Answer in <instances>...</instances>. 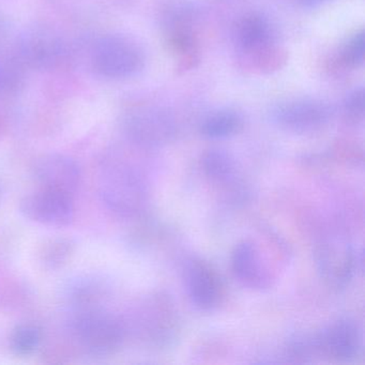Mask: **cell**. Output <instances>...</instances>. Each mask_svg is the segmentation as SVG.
Masks as SVG:
<instances>
[{
    "mask_svg": "<svg viewBox=\"0 0 365 365\" xmlns=\"http://www.w3.org/2000/svg\"><path fill=\"white\" fill-rule=\"evenodd\" d=\"M146 63L142 46L123 35H108L93 46L91 66L99 76L112 80H123L136 76Z\"/></svg>",
    "mask_w": 365,
    "mask_h": 365,
    "instance_id": "obj_1",
    "label": "cell"
},
{
    "mask_svg": "<svg viewBox=\"0 0 365 365\" xmlns=\"http://www.w3.org/2000/svg\"><path fill=\"white\" fill-rule=\"evenodd\" d=\"M99 193L106 207L123 217H132L140 212L146 200L142 179L123 164H113L103 170Z\"/></svg>",
    "mask_w": 365,
    "mask_h": 365,
    "instance_id": "obj_2",
    "label": "cell"
},
{
    "mask_svg": "<svg viewBox=\"0 0 365 365\" xmlns=\"http://www.w3.org/2000/svg\"><path fill=\"white\" fill-rule=\"evenodd\" d=\"M74 334L89 351L110 354L116 351L123 341V324L99 307L76 312L72 322Z\"/></svg>",
    "mask_w": 365,
    "mask_h": 365,
    "instance_id": "obj_3",
    "label": "cell"
},
{
    "mask_svg": "<svg viewBox=\"0 0 365 365\" xmlns=\"http://www.w3.org/2000/svg\"><path fill=\"white\" fill-rule=\"evenodd\" d=\"M125 136L142 147L168 144L177 133L176 119L172 113L159 106H138L125 113L123 119Z\"/></svg>",
    "mask_w": 365,
    "mask_h": 365,
    "instance_id": "obj_4",
    "label": "cell"
},
{
    "mask_svg": "<svg viewBox=\"0 0 365 365\" xmlns=\"http://www.w3.org/2000/svg\"><path fill=\"white\" fill-rule=\"evenodd\" d=\"M270 116L279 129L296 134L313 133L330 123L332 108L322 100L300 98L277 104Z\"/></svg>",
    "mask_w": 365,
    "mask_h": 365,
    "instance_id": "obj_5",
    "label": "cell"
},
{
    "mask_svg": "<svg viewBox=\"0 0 365 365\" xmlns=\"http://www.w3.org/2000/svg\"><path fill=\"white\" fill-rule=\"evenodd\" d=\"M20 209L26 219L50 227H66L74 217L72 195L42 187L27 194Z\"/></svg>",
    "mask_w": 365,
    "mask_h": 365,
    "instance_id": "obj_6",
    "label": "cell"
},
{
    "mask_svg": "<svg viewBox=\"0 0 365 365\" xmlns=\"http://www.w3.org/2000/svg\"><path fill=\"white\" fill-rule=\"evenodd\" d=\"M19 63L38 70H55L67 63V43L51 31H36L22 38L18 48Z\"/></svg>",
    "mask_w": 365,
    "mask_h": 365,
    "instance_id": "obj_7",
    "label": "cell"
},
{
    "mask_svg": "<svg viewBox=\"0 0 365 365\" xmlns=\"http://www.w3.org/2000/svg\"><path fill=\"white\" fill-rule=\"evenodd\" d=\"M315 262L320 277L331 287H345L356 270V254L344 239L322 241L315 250Z\"/></svg>",
    "mask_w": 365,
    "mask_h": 365,
    "instance_id": "obj_8",
    "label": "cell"
},
{
    "mask_svg": "<svg viewBox=\"0 0 365 365\" xmlns=\"http://www.w3.org/2000/svg\"><path fill=\"white\" fill-rule=\"evenodd\" d=\"M33 174L39 187L70 195H73L81 183L78 163L71 158L59 153L39 158L34 165Z\"/></svg>",
    "mask_w": 365,
    "mask_h": 365,
    "instance_id": "obj_9",
    "label": "cell"
},
{
    "mask_svg": "<svg viewBox=\"0 0 365 365\" xmlns=\"http://www.w3.org/2000/svg\"><path fill=\"white\" fill-rule=\"evenodd\" d=\"M317 350L339 361H348L358 354L362 344L358 324L349 318H341L327 327L314 339Z\"/></svg>",
    "mask_w": 365,
    "mask_h": 365,
    "instance_id": "obj_10",
    "label": "cell"
},
{
    "mask_svg": "<svg viewBox=\"0 0 365 365\" xmlns=\"http://www.w3.org/2000/svg\"><path fill=\"white\" fill-rule=\"evenodd\" d=\"M185 287L190 300L197 309L210 311L219 305L222 297L221 281L207 262L193 259L187 264Z\"/></svg>",
    "mask_w": 365,
    "mask_h": 365,
    "instance_id": "obj_11",
    "label": "cell"
},
{
    "mask_svg": "<svg viewBox=\"0 0 365 365\" xmlns=\"http://www.w3.org/2000/svg\"><path fill=\"white\" fill-rule=\"evenodd\" d=\"M232 269L235 277L250 288H262L268 285V272L262 264L259 251L253 243H239L232 255Z\"/></svg>",
    "mask_w": 365,
    "mask_h": 365,
    "instance_id": "obj_12",
    "label": "cell"
},
{
    "mask_svg": "<svg viewBox=\"0 0 365 365\" xmlns=\"http://www.w3.org/2000/svg\"><path fill=\"white\" fill-rule=\"evenodd\" d=\"M236 38L239 48L245 52H264L272 43L270 21L257 12L247 14L237 25Z\"/></svg>",
    "mask_w": 365,
    "mask_h": 365,
    "instance_id": "obj_13",
    "label": "cell"
},
{
    "mask_svg": "<svg viewBox=\"0 0 365 365\" xmlns=\"http://www.w3.org/2000/svg\"><path fill=\"white\" fill-rule=\"evenodd\" d=\"M200 11L190 1H173L168 4L162 14V26L165 38L196 36Z\"/></svg>",
    "mask_w": 365,
    "mask_h": 365,
    "instance_id": "obj_14",
    "label": "cell"
},
{
    "mask_svg": "<svg viewBox=\"0 0 365 365\" xmlns=\"http://www.w3.org/2000/svg\"><path fill=\"white\" fill-rule=\"evenodd\" d=\"M242 127V116L237 110L224 108L208 115L200 125V132L210 140H223L238 133Z\"/></svg>",
    "mask_w": 365,
    "mask_h": 365,
    "instance_id": "obj_15",
    "label": "cell"
},
{
    "mask_svg": "<svg viewBox=\"0 0 365 365\" xmlns=\"http://www.w3.org/2000/svg\"><path fill=\"white\" fill-rule=\"evenodd\" d=\"M202 164L205 174L213 182L226 185L236 178L237 163L227 151L210 149L202 157Z\"/></svg>",
    "mask_w": 365,
    "mask_h": 365,
    "instance_id": "obj_16",
    "label": "cell"
},
{
    "mask_svg": "<svg viewBox=\"0 0 365 365\" xmlns=\"http://www.w3.org/2000/svg\"><path fill=\"white\" fill-rule=\"evenodd\" d=\"M41 330L35 324H23L16 327L11 334L12 349L20 356H29L37 350L41 343Z\"/></svg>",
    "mask_w": 365,
    "mask_h": 365,
    "instance_id": "obj_17",
    "label": "cell"
},
{
    "mask_svg": "<svg viewBox=\"0 0 365 365\" xmlns=\"http://www.w3.org/2000/svg\"><path fill=\"white\" fill-rule=\"evenodd\" d=\"M73 252V245L67 239L53 240L44 245L41 252V262L51 269L59 268L69 259Z\"/></svg>",
    "mask_w": 365,
    "mask_h": 365,
    "instance_id": "obj_18",
    "label": "cell"
},
{
    "mask_svg": "<svg viewBox=\"0 0 365 365\" xmlns=\"http://www.w3.org/2000/svg\"><path fill=\"white\" fill-rule=\"evenodd\" d=\"M365 36L361 31L352 36L339 52L341 65L346 68H358L364 61Z\"/></svg>",
    "mask_w": 365,
    "mask_h": 365,
    "instance_id": "obj_19",
    "label": "cell"
},
{
    "mask_svg": "<svg viewBox=\"0 0 365 365\" xmlns=\"http://www.w3.org/2000/svg\"><path fill=\"white\" fill-rule=\"evenodd\" d=\"M20 63L0 59V95L14 93L22 83Z\"/></svg>",
    "mask_w": 365,
    "mask_h": 365,
    "instance_id": "obj_20",
    "label": "cell"
},
{
    "mask_svg": "<svg viewBox=\"0 0 365 365\" xmlns=\"http://www.w3.org/2000/svg\"><path fill=\"white\" fill-rule=\"evenodd\" d=\"M344 113L350 121L359 123L364 117V88L356 87L344 100Z\"/></svg>",
    "mask_w": 365,
    "mask_h": 365,
    "instance_id": "obj_21",
    "label": "cell"
},
{
    "mask_svg": "<svg viewBox=\"0 0 365 365\" xmlns=\"http://www.w3.org/2000/svg\"><path fill=\"white\" fill-rule=\"evenodd\" d=\"M331 0H297V3L301 7L307 8V9H314V8L320 7L326 3H329Z\"/></svg>",
    "mask_w": 365,
    "mask_h": 365,
    "instance_id": "obj_22",
    "label": "cell"
},
{
    "mask_svg": "<svg viewBox=\"0 0 365 365\" xmlns=\"http://www.w3.org/2000/svg\"><path fill=\"white\" fill-rule=\"evenodd\" d=\"M4 31V23L3 21L0 20V36L3 34Z\"/></svg>",
    "mask_w": 365,
    "mask_h": 365,
    "instance_id": "obj_23",
    "label": "cell"
}]
</instances>
